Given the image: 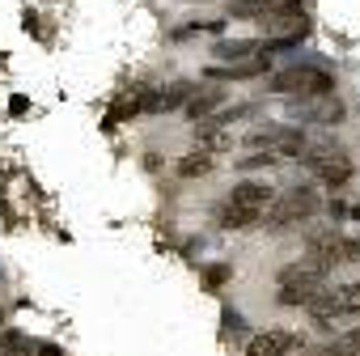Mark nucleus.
Returning <instances> with one entry per match:
<instances>
[{"label": "nucleus", "instance_id": "nucleus-1", "mask_svg": "<svg viewBox=\"0 0 360 356\" xmlns=\"http://www.w3.org/2000/svg\"><path fill=\"white\" fill-rule=\"evenodd\" d=\"M322 212V200H318V191H309V187H297V191H284V196H276L267 208H263V225L267 229H292V225H301V221H309V217H318Z\"/></svg>", "mask_w": 360, "mask_h": 356}, {"label": "nucleus", "instance_id": "nucleus-2", "mask_svg": "<svg viewBox=\"0 0 360 356\" xmlns=\"http://www.w3.org/2000/svg\"><path fill=\"white\" fill-rule=\"evenodd\" d=\"M326 267H318V263H309V259H301V263H288L284 272H280V293H276V301L280 305H309V297L318 293V288H326Z\"/></svg>", "mask_w": 360, "mask_h": 356}, {"label": "nucleus", "instance_id": "nucleus-3", "mask_svg": "<svg viewBox=\"0 0 360 356\" xmlns=\"http://www.w3.org/2000/svg\"><path fill=\"white\" fill-rule=\"evenodd\" d=\"M271 94H301V98H326L335 94V77L314 64H292L284 72H271Z\"/></svg>", "mask_w": 360, "mask_h": 356}, {"label": "nucleus", "instance_id": "nucleus-4", "mask_svg": "<svg viewBox=\"0 0 360 356\" xmlns=\"http://www.w3.org/2000/svg\"><path fill=\"white\" fill-rule=\"evenodd\" d=\"M305 259L318 263V267H326V272H335L343 263H360V242L343 238V234H314L305 242Z\"/></svg>", "mask_w": 360, "mask_h": 356}, {"label": "nucleus", "instance_id": "nucleus-5", "mask_svg": "<svg viewBox=\"0 0 360 356\" xmlns=\"http://www.w3.org/2000/svg\"><path fill=\"white\" fill-rule=\"evenodd\" d=\"M301 165H305L309 174H318L326 187H343V183H352V174H356L352 157H347V153H339V148H318V153L301 157Z\"/></svg>", "mask_w": 360, "mask_h": 356}, {"label": "nucleus", "instance_id": "nucleus-6", "mask_svg": "<svg viewBox=\"0 0 360 356\" xmlns=\"http://www.w3.org/2000/svg\"><path fill=\"white\" fill-rule=\"evenodd\" d=\"M246 144H250V148H267V153H276L280 161H292V157H301V148H305V132H301V127H259V132L246 136Z\"/></svg>", "mask_w": 360, "mask_h": 356}, {"label": "nucleus", "instance_id": "nucleus-7", "mask_svg": "<svg viewBox=\"0 0 360 356\" xmlns=\"http://www.w3.org/2000/svg\"><path fill=\"white\" fill-rule=\"evenodd\" d=\"M305 352V335L297 331H263L246 343V356H297Z\"/></svg>", "mask_w": 360, "mask_h": 356}, {"label": "nucleus", "instance_id": "nucleus-8", "mask_svg": "<svg viewBox=\"0 0 360 356\" xmlns=\"http://www.w3.org/2000/svg\"><path fill=\"white\" fill-rule=\"evenodd\" d=\"M263 72H271V56H255V60H238V64H217L204 77L208 81H255Z\"/></svg>", "mask_w": 360, "mask_h": 356}, {"label": "nucleus", "instance_id": "nucleus-9", "mask_svg": "<svg viewBox=\"0 0 360 356\" xmlns=\"http://www.w3.org/2000/svg\"><path fill=\"white\" fill-rule=\"evenodd\" d=\"M276 196H280L276 187H267V183H250V178H246V183H238V187L229 191V204H242V208H259V212H263Z\"/></svg>", "mask_w": 360, "mask_h": 356}, {"label": "nucleus", "instance_id": "nucleus-10", "mask_svg": "<svg viewBox=\"0 0 360 356\" xmlns=\"http://www.w3.org/2000/svg\"><path fill=\"white\" fill-rule=\"evenodd\" d=\"M217 225L229 229V234H233V229L246 234V229H259V225H263V212H259V208H242V204H225L221 217H217Z\"/></svg>", "mask_w": 360, "mask_h": 356}, {"label": "nucleus", "instance_id": "nucleus-11", "mask_svg": "<svg viewBox=\"0 0 360 356\" xmlns=\"http://www.w3.org/2000/svg\"><path fill=\"white\" fill-rule=\"evenodd\" d=\"M212 56H217V60H225V64L250 60V56H263V39H225V43H217V47H212Z\"/></svg>", "mask_w": 360, "mask_h": 356}, {"label": "nucleus", "instance_id": "nucleus-12", "mask_svg": "<svg viewBox=\"0 0 360 356\" xmlns=\"http://www.w3.org/2000/svg\"><path fill=\"white\" fill-rule=\"evenodd\" d=\"M195 144L208 148V153H225V148H233V136H229L225 127H217L212 119H200V127H195Z\"/></svg>", "mask_w": 360, "mask_h": 356}, {"label": "nucleus", "instance_id": "nucleus-13", "mask_svg": "<svg viewBox=\"0 0 360 356\" xmlns=\"http://www.w3.org/2000/svg\"><path fill=\"white\" fill-rule=\"evenodd\" d=\"M195 94V85H187V81H178V85H169V89H161V94H148V110H178L187 98Z\"/></svg>", "mask_w": 360, "mask_h": 356}, {"label": "nucleus", "instance_id": "nucleus-14", "mask_svg": "<svg viewBox=\"0 0 360 356\" xmlns=\"http://www.w3.org/2000/svg\"><path fill=\"white\" fill-rule=\"evenodd\" d=\"M221 102H225V94H221V89H204V94L195 89L183 106H187V115H191V119H208L212 110H221Z\"/></svg>", "mask_w": 360, "mask_h": 356}, {"label": "nucleus", "instance_id": "nucleus-15", "mask_svg": "<svg viewBox=\"0 0 360 356\" xmlns=\"http://www.w3.org/2000/svg\"><path fill=\"white\" fill-rule=\"evenodd\" d=\"M212 170H217V157H212L208 148L187 153L183 161H178V174H183V178H204V174H212Z\"/></svg>", "mask_w": 360, "mask_h": 356}, {"label": "nucleus", "instance_id": "nucleus-16", "mask_svg": "<svg viewBox=\"0 0 360 356\" xmlns=\"http://www.w3.org/2000/svg\"><path fill=\"white\" fill-rule=\"evenodd\" d=\"M330 293H335L339 318H352V314H360V280H352V284H339V288H330Z\"/></svg>", "mask_w": 360, "mask_h": 356}, {"label": "nucleus", "instance_id": "nucleus-17", "mask_svg": "<svg viewBox=\"0 0 360 356\" xmlns=\"http://www.w3.org/2000/svg\"><path fill=\"white\" fill-rule=\"evenodd\" d=\"M26 352H30V343L22 331H0V356H26Z\"/></svg>", "mask_w": 360, "mask_h": 356}, {"label": "nucleus", "instance_id": "nucleus-18", "mask_svg": "<svg viewBox=\"0 0 360 356\" xmlns=\"http://www.w3.org/2000/svg\"><path fill=\"white\" fill-rule=\"evenodd\" d=\"M318 356H360V348H356V343H352L347 335H339V339H335V343H326V348H322Z\"/></svg>", "mask_w": 360, "mask_h": 356}, {"label": "nucleus", "instance_id": "nucleus-19", "mask_svg": "<svg viewBox=\"0 0 360 356\" xmlns=\"http://www.w3.org/2000/svg\"><path fill=\"white\" fill-rule=\"evenodd\" d=\"M280 18H305V5H301V0H276V5H271Z\"/></svg>", "mask_w": 360, "mask_h": 356}, {"label": "nucleus", "instance_id": "nucleus-20", "mask_svg": "<svg viewBox=\"0 0 360 356\" xmlns=\"http://www.w3.org/2000/svg\"><path fill=\"white\" fill-rule=\"evenodd\" d=\"M276 161H280L276 153H255V157H246V161H242V170H259V165H276Z\"/></svg>", "mask_w": 360, "mask_h": 356}, {"label": "nucleus", "instance_id": "nucleus-21", "mask_svg": "<svg viewBox=\"0 0 360 356\" xmlns=\"http://www.w3.org/2000/svg\"><path fill=\"white\" fill-rule=\"evenodd\" d=\"M229 276H233V267H225V263H221V267H212V272H208V284H212V288H221Z\"/></svg>", "mask_w": 360, "mask_h": 356}, {"label": "nucleus", "instance_id": "nucleus-22", "mask_svg": "<svg viewBox=\"0 0 360 356\" xmlns=\"http://www.w3.org/2000/svg\"><path fill=\"white\" fill-rule=\"evenodd\" d=\"M26 110H30V102H26L22 94H18V98H9V115H26Z\"/></svg>", "mask_w": 360, "mask_h": 356}, {"label": "nucleus", "instance_id": "nucleus-23", "mask_svg": "<svg viewBox=\"0 0 360 356\" xmlns=\"http://www.w3.org/2000/svg\"><path fill=\"white\" fill-rule=\"evenodd\" d=\"M34 352H39V356H64V352H60V348H56V343H39V348H34Z\"/></svg>", "mask_w": 360, "mask_h": 356}, {"label": "nucleus", "instance_id": "nucleus-24", "mask_svg": "<svg viewBox=\"0 0 360 356\" xmlns=\"http://www.w3.org/2000/svg\"><path fill=\"white\" fill-rule=\"evenodd\" d=\"M347 339H352V343L360 348V326H352V331H347Z\"/></svg>", "mask_w": 360, "mask_h": 356}, {"label": "nucleus", "instance_id": "nucleus-25", "mask_svg": "<svg viewBox=\"0 0 360 356\" xmlns=\"http://www.w3.org/2000/svg\"><path fill=\"white\" fill-rule=\"evenodd\" d=\"M0 331H5V310H0Z\"/></svg>", "mask_w": 360, "mask_h": 356}]
</instances>
